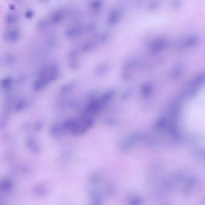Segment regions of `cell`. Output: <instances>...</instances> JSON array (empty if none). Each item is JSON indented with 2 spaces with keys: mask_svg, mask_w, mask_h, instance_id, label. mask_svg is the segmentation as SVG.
Masks as SVG:
<instances>
[{
  "mask_svg": "<svg viewBox=\"0 0 205 205\" xmlns=\"http://www.w3.org/2000/svg\"><path fill=\"white\" fill-rule=\"evenodd\" d=\"M181 120L184 130L205 148V84L187 100Z\"/></svg>",
  "mask_w": 205,
  "mask_h": 205,
  "instance_id": "obj_1",
  "label": "cell"
}]
</instances>
